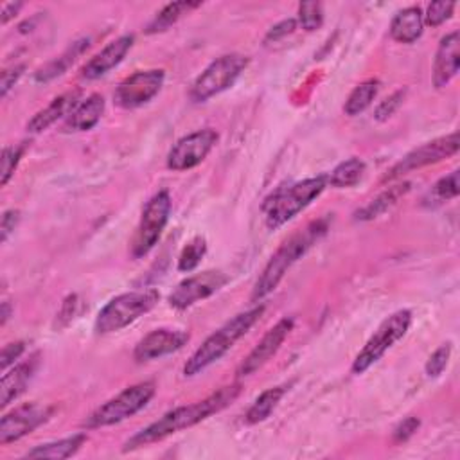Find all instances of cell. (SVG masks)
<instances>
[{
	"label": "cell",
	"mask_w": 460,
	"mask_h": 460,
	"mask_svg": "<svg viewBox=\"0 0 460 460\" xmlns=\"http://www.w3.org/2000/svg\"><path fill=\"white\" fill-rule=\"evenodd\" d=\"M288 392V387L286 385H279V387H271L268 391H264L254 403L252 407L248 408L246 416H245V421L246 424H259L262 421H266L273 410L279 407L281 399L285 398V394Z\"/></svg>",
	"instance_id": "d4e9b609"
},
{
	"label": "cell",
	"mask_w": 460,
	"mask_h": 460,
	"mask_svg": "<svg viewBox=\"0 0 460 460\" xmlns=\"http://www.w3.org/2000/svg\"><path fill=\"white\" fill-rule=\"evenodd\" d=\"M363 173H365V162L358 157H351L340 162L327 174V183L335 190H347L356 186V183L363 178Z\"/></svg>",
	"instance_id": "f1b7e54d"
},
{
	"label": "cell",
	"mask_w": 460,
	"mask_h": 460,
	"mask_svg": "<svg viewBox=\"0 0 460 460\" xmlns=\"http://www.w3.org/2000/svg\"><path fill=\"white\" fill-rule=\"evenodd\" d=\"M229 283V275L220 270H207L191 278L183 279L169 295V306L182 311L195 306L200 301H206L225 288Z\"/></svg>",
	"instance_id": "7c38bea8"
},
{
	"label": "cell",
	"mask_w": 460,
	"mask_h": 460,
	"mask_svg": "<svg viewBox=\"0 0 460 460\" xmlns=\"http://www.w3.org/2000/svg\"><path fill=\"white\" fill-rule=\"evenodd\" d=\"M38 365H40V352H35L33 356H29V359L13 365L12 371L4 373L3 383H0V405H3V408L10 407L15 399H19L26 392L28 385L31 383V380L38 371Z\"/></svg>",
	"instance_id": "d6986e66"
},
{
	"label": "cell",
	"mask_w": 460,
	"mask_h": 460,
	"mask_svg": "<svg viewBox=\"0 0 460 460\" xmlns=\"http://www.w3.org/2000/svg\"><path fill=\"white\" fill-rule=\"evenodd\" d=\"M294 326H295V320L292 317H285L273 327H270L266 335L257 342V345L239 365V369L236 373L238 378H248L255 375L261 367H264L275 354H278V351L281 349L288 335L294 331Z\"/></svg>",
	"instance_id": "5bb4252c"
},
{
	"label": "cell",
	"mask_w": 460,
	"mask_h": 460,
	"mask_svg": "<svg viewBox=\"0 0 460 460\" xmlns=\"http://www.w3.org/2000/svg\"><path fill=\"white\" fill-rule=\"evenodd\" d=\"M424 15L421 8H407L399 12L391 22V36L399 44H414L423 36Z\"/></svg>",
	"instance_id": "7402d4cb"
},
{
	"label": "cell",
	"mask_w": 460,
	"mask_h": 460,
	"mask_svg": "<svg viewBox=\"0 0 460 460\" xmlns=\"http://www.w3.org/2000/svg\"><path fill=\"white\" fill-rule=\"evenodd\" d=\"M299 24L308 33L320 29L324 24V6L320 3H303L299 6Z\"/></svg>",
	"instance_id": "d6a6232c"
},
{
	"label": "cell",
	"mask_w": 460,
	"mask_h": 460,
	"mask_svg": "<svg viewBox=\"0 0 460 460\" xmlns=\"http://www.w3.org/2000/svg\"><path fill=\"white\" fill-rule=\"evenodd\" d=\"M81 90H70L67 94L58 96L56 100L51 101L45 109L36 112L33 119L28 123V132L29 133H42L47 128H51L54 123H58L63 117H69L72 110L81 103Z\"/></svg>",
	"instance_id": "ffe728a7"
},
{
	"label": "cell",
	"mask_w": 460,
	"mask_h": 460,
	"mask_svg": "<svg viewBox=\"0 0 460 460\" xmlns=\"http://www.w3.org/2000/svg\"><path fill=\"white\" fill-rule=\"evenodd\" d=\"M206 252H207V241L200 236L193 238L180 252L178 270L180 271H193L202 262Z\"/></svg>",
	"instance_id": "4dcf8cb0"
},
{
	"label": "cell",
	"mask_w": 460,
	"mask_h": 460,
	"mask_svg": "<svg viewBox=\"0 0 460 460\" xmlns=\"http://www.w3.org/2000/svg\"><path fill=\"white\" fill-rule=\"evenodd\" d=\"M449 358H451V343L446 342L428 358L426 367H424L426 376L428 378H439L446 371V367L449 363Z\"/></svg>",
	"instance_id": "836d02e7"
},
{
	"label": "cell",
	"mask_w": 460,
	"mask_h": 460,
	"mask_svg": "<svg viewBox=\"0 0 460 460\" xmlns=\"http://www.w3.org/2000/svg\"><path fill=\"white\" fill-rule=\"evenodd\" d=\"M19 222H20V213L15 209H10L3 214V222H0V236H3V243H6L10 236L15 232Z\"/></svg>",
	"instance_id": "b9f144b4"
},
{
	"label": "cell",
	"mask_w": 460,
	"mask_h": 460,
	"mask_svg": "<svg viewBox=\"0 0 460 460\" xmlns=\"http://www.w3.org/2000/svg\"><path fill=\"white\" fill-rule=\"evenodd\" d=\"M51 416L52 408L38 403H29L15 408L0 421V444L6 446L10 442L20 440L22 437L42 426Z\"/></svg>",
	"instance_id": "9a60e30c"
},
{
	"label": "cell",
	"mask_w": 460,
	"mask_h": 460,
	"mask_svg": "<svg viewBox=\"0 0 460 460\" xmlns=\"http://www.w3.org/2000/svg\"><path fill=\"white\" fill-rule=\"evenodd\" d=\"M24 70H26V65L20 63V65H15L3 72V79H0V96L6 98L10 94V90L19 83Z\"/></svg>",
	"instance_id": "f35d334b"
},
{
	"label": "cell",
	"mask_w": 460,
	"mask_h": 460,
	"mask_svg": "<svg viewBox=\"0 0 460 460\" xmlns=\"http://www.w3.org/2000/svg\"><path fill=\"white\" fill-rule=\"evenodd\" d=\"M77 306H79V297L77 295H69L63 301L58 315H56V327H60V329L67 327L74 320V317L77 315Z\"/></svg>",
	"instance_id": "74e56055"
},
{
	"label": "cell",
	"mask_w": 460,
	"mask_h": 460,
	"mask_svg": "<svg viewBox=\"0 0 460 460\" xmlns=\"http://www.w3.org/2000/svg\"><path fill=\"white\" fill-rule=\"evenodd\" d=\"M135 36L133 35H123L110 42L107 47H103L94 58H90L86 65L81 69V77L94 81L103 76H107L112 69H116L130 52L133 47Z\"/></svg>",
	"instance_id": "e0dca14e"
},
{
	"label": "cell",
	"mask_w": 460,
	"mask_h": 460,
	"mask_svg": "<svg viewBox=\"0 0 460 460\" xmlns=\"http://www.w3.org/2000/svg\"><path fill=\"white\" fill-rule=\"evenodd\" d=\"M327 229H329L327 220H319V222L310 223L304 230H301V232L294 234L292 238H288L278 248V252H275L270 257L266 266L262 268L261 275H259L255 285H254L250 301L252 303H261L270 294H273L275 290H278V286L285 279V275L288 273V270L303 255H306V252L327 232Z\"/></svg>",
	"instance_id": "7a4b0ae2"
},
{
	"label": "cell",
	"mask_w": 460,
	"mask_h": 460,
	"mask_svg": "<svg viewBox=\"0 0 460 460\" xmlns=\"http://www.w3.org/2000/svg\"><path fill=\"white\" fill-rule=\"evenodd\" d=\"M26 146H6L3 149V158H0V186L6 188L10 180L13 178L22 157H24Z\"/></svg>",
	"instance_id": "1f68e13d"
},
{
	"label": "cell",
	"mask_w": 460,
	"mask_h": 460,
	"mask_svg": "<svg viewBox=\"0 0 460 460\" xmlns=\"http://www.w3.org/2000/svg\"><path fill=\"white\" fill-rule=\"evenodd\" d=\"M419 426H421V421H419L417 417H407L405 421H401V423L396 426V430H394V433H392L394 442H396V444L407 442L408 439H412V437L416 435V432L419 430Z\"/></svg>",
	"instance_id": "ab89813d"
},
{
	"label": "cell",
	"mask_w": 460,
	"mask_h": 460,
	"mask_svg": "<svg viewBox=\"0 0 460 460\" xmlns=\"http://www.w3.org/2000/svg\"><path fill=\"white\" fill-rule=\"evenodd\" d=\"M160 301V294L153 288L128 292L114 297L100 311L94 329L98 335H112L123 331L146 313H149Z\"/></svg>",
	"instance_id": "5b68a950"
},
{
	"label": "cell",
	"mask_w": 460,
	"mask_h": 460,
	"mask_svg": "<svg viewBox=\"0 0 460 460\" xmlns=\"http://www.w3.org/2000/svg\"><path fill=\"white\" fill-rule=\"evenodd\" d=\"M295 29H297V20H295V19H288V20H283V22H279V24H275V26L268 31V35H266V38H264V44H271V42L275 44V42H279V40H283L285 36L295 33Z\"/></svg>",
	"instance_id": "60d3db41"
},
{
	"label": "cell",
	"mask_w": 460,
	"mask_h": 460,
	"mask_svg": "<svg viewBox=\"0 0 460 460\" xmlns=\"http://www.w3.org/2000/svg\"><path fill=\"white\" fill-rule=\"evenodd\" d=\"M460 148V142H458V132H453L446 137H439L435 141H430V142H424L423 146L412 149L410 153H407L391 171H387V174L382 178L383 183L387 182H394L416 169H421V167H426V165H432V164H439L453 155H456Z\"/></svg>",
	"instance_id": "30bf717a"
},
{
	"label": "cell",
	"mask_w": 460,
	"mask_h": 460,
	"mask_svg": "<svg viewBox=\"0 0 460 460\" xmlns=\"http://www.w3.org/2000/svg\"><path fill=\"white\" fill-rule=\"evenodd\" d=\"M90 42L88 40H79V42H74L61 56H58L56 60H52L51 63H47L44 69H40L35 76V79L38 83H47L61 74L67 72V69L77 60V56H81L86 49H88Z\"/></svg>",
	"instance_id": "83f0119b"
},
{
	"label": "cell",
	"mask_w": 460,
	"mask_h": 460,
	"mask_svg": "<svg viewBox=\"0 0 460 460\" xmlns=\"http://www.w3.org/2000/svg\"><path fill=\"white\" fill-rule=\"evenodd\" d=\"M0 317H3V319H0V326H6L10 317H12V306H10L8 301L3 303V311H0Z\"/></svg>",
	"instance_id": "ee69618b"
},
{
	"label": "cell",
	"mask_w": 460,
	"mask_h": 460,
	"mask_svg": "<svg viewBox=\"0 0 460 460\" xmlns=\"http://www.w3.org/2000/svg\"><path fill=\"white\" fill-rule=\"evenodd\" d=\"M103 114L105 98L101 94H92L86 100H83L67 117L65 132H88L101 121Z\"/></svg>",
	"instance_id": "44dd1931"
},
{
	"label": "cell",
	"mask_w": 460,
	"mask_h": 460,
	"mask_svg": "<svg viewBox=\"0 0 460 460\" xmlns=\"http://www.w3.org/2000/svg\"><path fill=\"white\" fill-rule=\"evenodd\" d=\"M460 69V35L458 31H451L442 36L435 60H433V74L432 83L437 90L449 85V81L458 74Z\"/></svg>",
	"instance_id": "ac0fdd59"
},
{
	"label": "cell",
	"mask_w": 460,
	"mask_h": 460,
	"mask_svg": "<svg viewBox=\"0 0 460 460\" xmlns=\"http://www.w3.org/2000/svg\"><path fill=\"white\" fill-rule=\"evenodd\" d=\"M460 193V186H458V169L451 171L448 176H442L435 186L430 190V193L424 197V206L428 207H435L440 206L444 202L455 200Z\"/></svg>",
	"instance_id": "f546056e"
},
{
	"label": "cell",
	"mask_w": 460,
	"mask_h": 460,
	"mask_svg": "<svg viewBox=\"0 0 460 460\" xmlns=\"http://www.w3.org/2000/svg\"><path fill=\"white\" fill-rule=\"evenodd\" d=\"M239 394H241V385L234 383V385H227V387L220 389L218 392L207 396L202 401L173 408V410L165 412L158 421L148 424L146 428L137 432L133 437H130L125 442L123 451L128 453V451L149 446L153 442L164 440L165 437L178 433L182 430L193 428V426L200 424L202 421L209 419L211 416L225 410L229 405H232L238 399Z\"/></svg>",
	"instance_id": "6da1fadb"
},
{
	"label": "cell",
	"mask_w": 460,
	"mask_h": 460,
	"mask_svg": "<svg viewBox=\"0 0 460 460\" xmlns=\"http://www.w3.org/2000/svg\"><path fill=\"white\" fill-rule=\"evenodd\" d=\"M218 132L204 128L182 137L167 155V167L171 171H188L200 165L218 142Z\"/></svg>",
	"instance_id": "4fadbf2b"
},
{
	"label": "cell",
	"mask_w": 460,
	"mask_h": 460,
	"mask_svg": "<svg viewBox=\"0 0 460 460\" xmlns=\"http://www.w3.org/2000/svg\"><path fill=\"white\" fill-rule=\"evenodd\" d=\"M380 92V79H365L363 83H359L358 86H354V90L349 94L345 105H343V112L349 117H356L359 114H363L367 109L373 105V101L376 100Z\"/></svg>",
	"instance_id": "484cf974"
},
{
	"label": "cell",
	"mask_w": 460,
	"mask_h": 460,
	"mask_svg": "<svg viewBox=\"0 0 460 460\" xmlns=\"http://www.w3.org/2000/svg\"><path fill=\"white\" fill-rule=\"evenodd\" d=\"M22 8H24L22 3H8V4H4L3 6V24L4 26L10 24V20H13Z\"/></svg>",
	"instance_id": "7bdbcfd3"
},
{
	"label": "cell",
	"mask_w": 460,
	"mask_h": 460,
	"mask_svg": "<svg viewBox=\"0 0 460 460\" xmlns=\"http://www.w3.org/2000/svg\"><path fill=\"white\" fill-rule=\"evenodd\" d=\"M326 188L327 174H319L273 191L262 204L266 227L270 230H278L279 227L286 225L299 213L310 207L326 191Z\"/></svg>",
	"instance_id": "277c9868"
},
{
	"label": "cell",
	"mask_w": 460,
	"mask_h": 460,
	"mask_svg": "<svg viewBox=\"0 0 460 460\" xmlns=\"http://www.w3.org/2000/svg\"><path fill=\"white\" fill-rule=\"evenodd\" d=\"M410 193V183H398V186L383 191L382 195H378L376 198H373L365 207L358 209L354 213V220L356 222H373L376 218H380L382 214H385L389 209H392L403 197H407Z\"/></svg>",
	"instance_id": "603a6c76"
},
{
	"label": "cell",
	"mask_w": 460,
	"mask_h": 460,
	"mask_svg": "<svg viewBox=\"0 0 460 460\" xmlns=\"http://www.w3.org/2000/svg\"><path fill=\"white\" fill-rule=\"evenodd\" d=\"M202 3H188V0H182V3H171L165 8H162L155 19L146 26V35H157L167 31L171 26H174L183 15H188L193 10H198Z\"/></svg>",
	"instance_id": "4316f807"
},
{
	"label": "cell",
	"mask_w": 460,
	"mask_h": 460,
	"mask_svg": "<svg viewBox=\"0 0 460 460\" xmlns=\"http://www.w3.org/2000/svg\"><path fill=\"white\" fill-rule=\"evenodd\" d=\"M171 209H173L171 195L165 190L155 193L149 198V202L142 211L135 236L132 239V255L135 259L148 255L158 245L162 232L169 223Z\"/></svg>",
	"instance_id": "9c48e42d"
},
{
	"label": "cell",
	"mask_w": 460,
	"mask_h": 460,
	"mask_svg": "<svg viewBox=\"0 0 460 460\" xmlns=\"http://www.w3.org/2000/svg\"><path fill=\"white\" fill-rule=\"evenodd\" d=\"M405 96H407V90H398V92H394L392 96H389L385 101H382V103L378 105V109L375 110V119L380 121V123L389 121V119L399 110V107L403 105Z\"/></svg>",
	"instance_id": "d590c367"
},
{
	"label": "cell",
	"mask_w": 460,
	"mask_h": 460,
	"mask_svg": "<svg viewBox=\"0 0 460 460\" xmlns=\"http://www.w3.org/2000/svg\"><path fill=\"white\" fill-rule=\"evenodd\" d=\"M164 81L165 72L162 69L137 70L117 85L114 92V103L123 110L141 109L146 103H149L155 96H158Z\"/></svg>",
	"instance_id": "8fae6325"
},
{
	"label": "cell",
	"mask_w": 460,
	"mask_h": 460,
	"mask_svg": "<svg viewBox=\"0 0 460 460\" xmlns=\"http://www.w3.org/2000/svg\"><path fill=\"white\" fill-rule=\"evenodd\" d=\"M455 8H456L455 3H432L426 10L424 24L430 28L442 26L446 20H449L453 17Z\"/></svg>",
	"instance_id": "e575fe53"
},
{
	"label": "cell",
	"mask_w": 460,
	"mask_h": 460,
	"mask_svg": "<svg viewBox=\"0 0 460 460\" xmlns=\"http://www.w3.org/2000/svg\"><path fill=\"white\" fill-rule=\"evenodd\" d=\"M262 313H264V306L259 304L225 322L186 361V365H183V376L195 378L200 373H204L207 367L222 359L236 345V342L241 340L254 327V324L262 317Z\"/></svg>",
	"instance_id": "3957f363"
},
{
	"label": "cell",
	"mask_w": 460,
	"mask_h": 460,
	"mask_svg": "<svg viewBox=\"0 0 460 460\" xmlns=\"http://www.w3.org/2000/svg\"><path fill=\"white\" fill-rule=\"evenodd\" d=\"M24 352H26V342L8 343L3 349V356H0V369H3V373L10 371V367L15 365L22 358Z\"/></svg>",
	"instance_id": "8d00e7d4"
},
{
	"label": "cell",
	"mask_w": 460,
	"mask_h": 460,
	"mask_svg": "<svg viewBox=\"0 0 460 460\" xmlns=\"http://www.w3.org/2000/svg\"><path fill=\"white\" fill-rule=\"evenodd\" d=\"M248 67V58L238 52L216 58L193 83L190 98L193 103H206L222 92L234 86L238 77Z\"/></svg>",
	"instance_id": "52a82bcc"
},
{
	"label": "cell",
	"mask_w": 460,
	"mask_h": 460,
	"mask_svg": "<svg viewBox=\"0 0 460 460\" xmlns=\"http://www.w3.org/2000/svg\"><path fill=\"white\" fill-rule=\"evenodd\" d=\"M191 340V335L182 329H155L148 333L133 351V359L137 363H148L158 358H164L167 354H173L188 345Z\"/></svg>",
	"instance_id": "2e32d148"
},
{
	"label": "cell",
	"mask_w": 460,
	"mask_h": 460,
	"mask_svg": "<svg viewBox=\"0 0 460 460\" xmlns=\"http://www.w3.org/2000/svg\"><path fill=\"white\" fill-rule=\"evenodd\" d=\"M412 311L399 310L392 313L389 319L382 322V326L375 331V335L363 345V349L358 352V356L352 361V373L363 375L369 371L371 367L383 358V354L399 342L412 326Z\"/></svg>",
	"instance_id": "ba28073f"
},
{
	"label": "cell",
	"mask_w": 460,
	"mask_h": 460,
	"mask_svg": "<svg viewBox=\"0 0 460 460\" xmlns=\"http://www.w3.org/2000/svg\"><path fill=\"white\" fill-rule=\"evenodd\" d=\"M155 392L157 387L153 382H141L137 385H132L92 412L83 423V426L86 430H96L119 424L139 414L142 408H146L148 403L153 399Z\"/></svg>",
	"instance_id": "8992f818"
},
{
	"label": "cell",
	"mask_w": 460,
	"mask_h": 460,
	"mask_svg": "<svg viewBox=\"0 0 460 460\" xmlns=\"http://www.w3.org/2000/svg\"><path fill=\"white\" fill-rule=\"evenodd\" d=\"M85 442H86V433H76V435L61 439V440L40 444V446L33 448L26 455V458H40V460L42 458H52V460L70 458L83 448Z\"/></svg>",
	"instance_id": "cb8c5ba5"
}]
</instances>
